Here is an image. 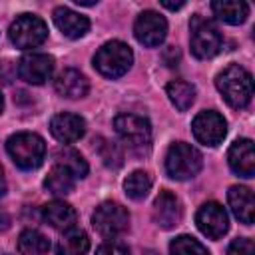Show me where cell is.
I'll return each mask as SVG.
<instances>
[{"label":"cell","mask_w":255,"mask_h":255,"mask_svg":"<svg viewBox=\"0 0 255 255\" xmlns=\"http://www.w3.org/2000/svg\"><path fill=\"white\" fill-rule=\"evenodd\" d=\"M50 131L62 143H74L86 133V122L76 114H58L50 122Z\"/></svg>","instance_id":"5bb4252c"},{"label":"cell","mask_w":255,"mask_h":255,"mask_svg":"<svg viewBox=\"0 0 255 255\" xmlns=\"http://www.w3.org/2000/svg\"><path fill=\"white\" fill-rule=\"evenodd\" d=\"M211 10L227 24H243L249 16V6L243 0H217L211 4Z\"/></svg>","instance_id":"ffe728a7"},{"label":"cell","mask_w":255,"mask_h":255,"mask_svg":"<svg viewBox=\"0 0 255 255\" xmlns=\"http://www.w3.org/2000/svg\"><path fill=\"white\" fill-rule=\"evenodd\" d=\"M8 36L16 48L30 50L44 44V40L48 38V26L42 18L34 14H22L12 22Z\"/></svg>","instance_id":"52a82bcc"},{"label":"cell","mask_w":255,"mask_h":255,"mask_svg":"<svg viewBox=\"0 0 255 255\" xmlns=\"http://www.w3.org/2000/svg\"><path fill=\"white\" fill-rule=\"evenodd\" d=\"M96 149H98V153H100L102 161H104L108 167L118 169V167L124 163V153H122V149H120V147H118L114 141L104 139V137H98Z\"/></svg>","instance_id":"83f0119b"},{"label":"cell","mask_w":255,"mask_h":255,"mask_svg":"<svg viewBox=\"0 0 255 255\" xmlns=\"http://www.w3.org/2000/svg\"><path fill=\"white\" fill-rule=\"evenodd\" d=\"M165 34H167V22L159 12H153V10L141 12L133 24L135 40L147 48L159 46L165 40Z\"/></svg>","instance_id":"30bf717a"},{"label":"cell","mask_w":255,"mask_h":255,"mask_svg":"<svg viewBox=\"0 0 255 255\" xmlns=\"http://www.w3.org/2000/svg\"><path fill=\"white\" fill-rule=\"evenodd\" d=\"M215 86L221 92L223 100L235 110L245 108L251 102L253 80L251 74L239 64H229L227 68H223L215 78Z\"/></svg>","instance_id":"6da1fadb"},{"label":"cell","mask_w":255,"mask_h":255,"mask_svg":"<svg viewBox=\"0 0 255 255\" xmlns=\"http://www.w3.org/2000/svg\"><path fill=\"white\" fill-rule=\"evenodd\" d=\"M56 86V92L64 98H70V100H78V98H84L90 90V84L86 80V76L74 68H68V70H62L54 82Z\"/></svg>","instance_id":"ac0fdd59"},{"label":"cell","mask_w":255,"mask_h":255,"mask_svg":"<svg viewBox=\"0 0 255 255\" xmlns=\"http://www.w3.org/2000/svg\"><path fill=\"white\" fill-rule=\"evenodd\" d=\"M191 131L195 135V139L203 145H219L227 133V122L221 114L207 110V112H199L191 124Z\"/></svg>","instance_id":"9c48e42d"},{"label":"cell","mask_w":255,"mask_h":255,"mask_svg":"<svg viewBox=\"0 0 255 255\" xmlns=\"http://www.w3.org/2000/svg\"><path fill=\"white\" fill-rule=\"evenodd\" d=\"M54 159H56V165L66 167L74 177H86V173H88V163L80 155V151H76V149L60 147L54 153Z\"/></svg>","instance_id":"d4e9b609"},{"label":"cell","mask_w":255,"mask_h":255,"mask_svg":"<svg viewBox=\"0 0 255 255\" xmlns=\"http://www.w3.org/2000/svg\"><path fill=\"white\" fill-rule=\"evenodd\" d=\"M42 217L44 221L58 229V231H70V229H76V221H78V213L76 209L66 203V201H60V199H54L50 203L44 205L42 209Z\"/></svg>","instance_id":"2e32d148"},{"label":"cell","mask_w":255,"mask_h":255,"mask_svg":"<svg viewBox=\"0 0 255 255\" xmlns=\"http://www.w3.org/2000/svg\"><path fill=\"white\" fill-rule=\"evenodd\" d=\"M8 155L20 169H36L46 157V143L38 133L18 131L6 141Z\"/></svg>","instance_id":"7a4b0ae2"},{"label":"cell","mask_w":255,"mask_h":255,"mask_svg":"<svg viewBox=\"0 0 255 255\" xmlns=\"http://www.w3.org/2000/svg\"><path fill=\"white\" fill-rule=\"evenodd\" d=\"M169 253L171 255H209V251L193 237L189 235H179L169 243Z\"/></svg>","instance_id":"4316f807"},{"label":"cell","mask_w":255,"mask_h":255,"mask_svg":"<svg viewBox=\"0 0 255 255\" xmlns=\"http://www.w3.org/2000/svg\"><path fill=\"white\" fill-rule=\"evenodd\" d=\"M181 215H183V209H181L179 199L171 191H165V189L159 191V195L153 201V219H155V223L163 229H171V227L179 225Z\"/></svg>","instance_id":"4fadbf2b"},{"label":"cell","mask_w":255,"mask_h":255,"mask_svg":"<svg viewBox=\"0 0 255 255\" xmlns=\"http://www.w3.org/2000/svg\"><path fill=\"white\" fill-rule=\"evenodd\" d=\"M96 255H129V249L118 241H106L98 247Z\"/></svg>","instance_id":"f546056e"},{"label":"cell","mask_w":255,"mask_h":255,"mask_svg":"<svg viewBox=\"0 0 255 255\" xmlns=\"http://www.w3.org/2000/svg\"><path fill=\"white\" fill-rule=\"evenodd\" d=\"M50 249V241L36 229H26L18 237V251L24 255H44Z\"/></svg>","instance_id":"cb8c5ba5"},{"label":"cell","mask_w":255,"mask_h":255,"mask_svg":"<svg viewBox=\"0 0 255 255\" xmlns=\"http://www.w3.org/2000/svg\"><path fill=\"white\" fill-rule=\"evenodd\" d=\"M133 62V54L128 44L120 40L106 42L94 56V68L106 78H120L124 76Z\"/></svg>","instance_id":"277c9868"},{"label":"cell","mask_w":255,"mask_h":255,"mask_svg":"<svg viewBox=\"0 0 255 255\" xmlns=\"http://www.w3.org/2000/svg\"><path fill=\"white\" fill-rule=\"evenodd\" d=\"M124 189H126L128 197H131L135 201L143 199L149 193V189H151V177H149V173L147 171H141V169L129 173L126 177V181H124Z\"/></svg>","instance_id":"484cf974"},{"label":"cell","mask_w":255,"mask_h":255,"mask_svg":"<svg viewBox=\"0 0 255 255\" xmlns=\"http://www.w3.org/2000/svg\"><path fill=\"white\" fill-rule=\"evenodd\" d=\"M2 108H4V98H2V94H0V112H2Z\"/></svg>","instance_id":"836d02e7"},{"label":"cell","mask_w":255,"mask_h":255,"mask_svg":"<svg viewBox=\"0 0 255 255\" xmlns=\"http://www.w3.org/2000/svg\"><path fill=\"white\" fill-rule=\"evenodd\" d=\"M195 223L199 227V231L211 239H219L227 233L229 229V219L225 209L217 203V201H207L199 207L197 215H195Z\"/></svg>","instance_id":"8fae6325"},{"label":"cell","mask_w":255,"mask_h":255,"mask_svg":"<svg viewBox=\"0 0 255 255\" xmlns=\"http://www.w3.org/2000/svg\"><path fill=\"white\" fill-rule=\"evenodd\" d=\"M74 185L76 177L62 165H54L44 179V187L54 195H68L74 191Z\"/></svg>","instance_id":"44dd1931"},{"label":"cell","mask_w":255,"mask_h":255,"mask_svg":"<svg viewBox=\"0 0 255 255\" xmlns=\"http://www.w3.org/2000/svg\"><path fill=\"white\" fill-rule=\"evenodd\" d=\"M90 249V239L82 229H70L62 235L56 247V255H86Z\"/></svg>","instance_id":"7402d4cb"},{"label":"cell","mask_w":255,"mask_h":255,"mask_svg":"<svg viewBox=\"0 0 255 255\" xmlns=\"http://www.w3.org/2000/svg\"><path fill=\"white\" fill-rule=\"evenodd\" d=\"M189 30H191V38H189L191 52H193L195 58L207 60V58H213L215 54L221 52V48H223V36H221L219 28L211 20L195 14V16H191Z\"/></svg>","instance_id":"3957f363"},{"label":"cell","mask_w":255,"mask_h":255,"mask_svg":"<svg viewBox=\"0 0 255 255\" xmlns=\"http://www.w3.org/2000/svg\"><path fill=\"white\" fill-rule=\"evenodd\" d=\"M54 24L66 38H72V40L82 38L90 30V20L86 16L70 10L68 6H58L54 10Z\"/></svg>","instance_id":"e0dca14e"},{"label":"cell","mask_w":255,"mask_h":255,"mask_svg":"<svg viewBox=\"0 0 255 255\" xmlns=\"http://www.w3.org/2000/svg\"><path fill=\"white\" fill-rule=\"evenodd\" d=\"M201 165H203V157L193 145L183 141H175L169 145L165 155V171L169 177L179 181L191 179L193 175L199 173Z\"/></svg>","instance_id":"5b68a950"},{"label":"cell","mask_w":255,"mask_h":255,"mask_svg":"<svg viewBox=\"0 0 255 255\" xmlns=\"http://www.w3.org/2000/svg\"><path fill=\"white\" fill-rule=\"evenodd\" d=\"M227 201L231 205V211L235 213V217L245 223L251 225L253 223V211H255V199L249 187L243 185H233L227 191Z\"/></svg>","instance_id":"d6986e66"},{"label":"cell","mask_w":255,"mask_h":255,"mask_svg":"<svg viewBox=\"0 0 255 255\" xmlns=\"http://www.w3.org/2000/svg\"><path fill=\"white\" fill-rule=\"evenodd\" d=\"M229 167L241 177H253L255 173V149L251 139H237L227 153Z\"/></svg>","instance_id":"9a60e30c"},{"label":"cell","mask_w":255,"mask_h":255,"mask_svg":"<svg viewBox=\"0 0 255 255\" xmlns=\"http://www.w3.org/2000/svg\"><path fill=\"white\" fill-rule=\"evenodd\" d=\"M165 62H167V66H177V62H179V50H177L175 46H169V48H167V52H165Z\"/></svg>","instance_id":"4dcf8cb0"},{"label":"cell","mask_w":255,"mask_h":255,"mask_svg":"<svg viewBox=\"0 0 255 255\" xmlns=\"http://www.w3.org/2000/svg\"><path fill=\"white\" fill-rule=\"evenodd\" d=\"M54 72V58L48 54H26L20 58L18 62V76L34 86L44 84L46 80H50Z\"/></svg>","instance_id":"7c38bea8"},{"label":"cell","mask_w":255,"mask_h":255,"mask_svg":"<svg viewBox=\"0 0 255 255\" xmlns=\"http://www.w3.org/2000/svg\"><path fill=\"white\" fill-rule=\"evenodd\" d=\"M4 191H6V179H4V171L0 167V195H4Z\"/></svg>","instance_id":"d6a6232c"},{"label":"cell","mask_w":255,"mask_h":255,"mask_svg":"<svg viewBox=\"0 0 255 255\" xmlns=\"http://www.w3.org/2000/svg\"><path fill=\"white\" fill-rule=\"evenodd\" d=\"M227 255H255V245L247 237L233 239L231 245H229V249H227Z\"/></svg>","instance_id":"f1b7e54d"},{"label":"cell","mask_w":255,"mask_h":255,"mask_svg":"<svg viewBox=\"0 0 255 255\" xmlns=\"http://www.w3.org/2000/svg\"><path fill=\"white\" fill-rule=\"evenodd\" d=\"M94 229L104 237H118L128 231L129 227V213L124 205L116 201H104L96 207L92 215Z\"/></svg>","instance_id":"ba28073f"},{"label":"cell","mask_w":255,"mask_h":255,"mask_svg":"<svg viewBox=\"0 0 255 255\" xmlns=\"http://www.w3.org/2000/svg\"><path fill=\"white\" fill-rule=\"evenodd\" d=\"M114 128L120 139L135 153L145 151L151 143V126L137 114H120L114 120Z\"/></svg>","instance_id":"8992f818"},{"label":"cell","mask_w":255,"mask_h":255,"mask_svg":"<svg viewBox=\"0 0 255 255\" xmlns=\"http://www.w3.org/2000/svg\"><path fill=\"white\" fill-rule=\"evenodd\" d=\"M183 4L185 2H167V0L161 2V6L163 8H169V10H179V8H183Z\"/></svg>","instance_id":"1f68e13d"},{"label":"cell","mask_w":255,"mask_h":255,"mask_svg":"<svg viewBox=\"0 0 255 255\" xmlns=\"http://www.w3.org/2000/svg\"><path fill=\"white\" fill-rule=\"evenodd\" d=\"M167 92V98L169 102L179 110V112H185L191 108V104L195 102V88L187 82H181V80H173L167 84L165 88Z\"/></svg>","instance_id":"603a6c76"}]
</instances>
